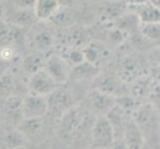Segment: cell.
<instances>
[{
    "mask_svg": "<svg viewBox=\"0 0 160 149\" xmlns=\"http://www.w3.org/2000/svg\"><path fill=\"white\" fill-rule=\"evenodd\" d=\"M95 117L85 107L76 104L58 118L57 134L62 141L70 142L76 139L86 128L89 117Z\"/></svg>",
    "mask_w": 160,
    "mask_h": 149,
    "instance_id": "obj_1",
    "label": "cell"
},
{
    "mask_svg": "<svg viewBox=\"0 0 160 149\" xmlns=\"http://www.w3.org/2000/svg\"><path fill=\"white\" fill-rule=\"evenodd\" d=\"M139 126L146 142L155 140L160 136V109L152 102H143L132 114Z\"/></svg>",
    "mask_w": 160,
    "mask_h": 149,
    "instance_id": "obj_2",
    "label": "cell"
},
{
    "mask_svg": "<svg viewBox=\"0 0 160 149\" xmlns=\"http://www.w3.org/2000/svg\"><path fill=\"white\" fill-rule=\"evenodd\" d=\"M92 147L110 149L115 142V134L112 123L106 115L98 117L91 128Z\"/></svg>",
    "mask_w": 160,
    "mask_h": 149,
    "instance_id": "obj_3",
    "label": "cell"
},
{
    "mask_svg": "<svg viewBox=\"0 0 160 149\" xmlns=\"http://www.w3.org/2000/svg\"><path fill=\"white\" fill-rule=\"evenodd\" d=\"M85 102V107L92 115L98 117H102V115H107L110 109L117 106L118 98L97 89H92L88 92Z\"/></svg>",
    "mask_w": 160,
    "mask_h": 149,
    "instance_id": "obj_4",
    "label": "cell"
},
{
    "mask_svg": "<svg viewBox=\"0 0 160 149\" xmlns=\"http://www.w3.org/2000/svg\"><path fill=\"white\" fill-rule=\"evenodd\" d=\"M23 118H44L49 113V103L46 97L27 92L23 97Z\"/></svg>",
    "mask_w": 160,
    "mask_h": 149,
    "instance_id": "obj_5",
    "label": "cell"
},
{
    "mask_svg": "<svg viewBox=\"0 0 160 149\" xmlns=\"http://www.w3.org/2000/svg\"><path fill=\"white\" fill-rule=\"evenodd\" d=\"M27 87H28L29 92L47 97L58 89L59 85L47 73V71L43 69L35 73L34 75L30 76L28 82H27Z\"/></svg>",
    "mask_w": 160,
    "mask_h": 149,
    "instance_id": "obj_6",
    "label": "cell"
},
{
    "mask_svg": "<svg viewBox=\"0 0 160 149\" xmlns=\"http://www.w3.org/2000/svg\"><path fill=\"white\" fill-rule=\"evenodd\" d=\"M95 80L96 87H93V89L112 95L117 98L129 93L128 90L124 86L128 84L121 81L117 76V74H102L101 72L100 75Z\"/></svg>",
    "mask_w": 160,
    "mask_h": 149,
    "instance_id": "obj_7",
    "label": "cell"
},
{
    "mask_svg": "<svg viewBox=\"0 0 160 149\" xmlns=\"http://www.w3.org/2000/svg\"><path fill=\"white\" fill-rule=\"evenodd\" d=\"M70 67L71 66L59 54H52L49 57H47L44 69L57 82L59 86H62L70 80Z\"/></svg>",
    "mask_w": 160,
    "mask_h": 149,
    "instance_id": "obj_8",
    "label": "cell"
},
{
    "mask_svg": "<svg viewBox=\"0 0 160 149\" xmlns=\"http://www.w3.org/2000/svg\"><path fill=\"white\" fill-rule=\"evenodd\" d=\"M47 101L49 103V112L56 114L57 118L62 117L67 110L76 106L74 97L71 92L63 87H58L50 96H48Z\"/></svg>",
    "mask_w": 160,
    "mask_h": 149,
    "instance_id": "obj_9",
    "label": "cell"
},
{
    "mask_svg": "<svg viewBox=\"0 0 160 149\" xmlns=\"http://www.w3.org/2000/svg\"><path fill=\"white\" fill-rule=\"evenodd\" d=\"M115 74L125 84H132L139 77L145 75L141 70L138 61L131 57H126L119 61Z\"/></svg>",
    "mask_w": 160,
    "mask_h": 149,
    "instance_id": "obj_10",
    "label": "cell"
},
{
    "mask_svg": "<svg viewBox=\"0 0 160 149\" xmlns=\"http://www.w3.org/2000/svg\"><path fill=\"white\" fill-rule=\"evenodd\" d=\"M122 140L128 149H144L145 137L132 117L126 122Z\"/></svg>",
    "mask_w": 160,
    "mask_h": 149,
    "instance_id": "obj_11",
    "label": "cell"
},
{
    "mask_svg": "<svg viewBox=\"0 0 160 149\" xmlns=\"http://www.w3.org/2000/svg\"><path fill=\"white\" fill-rule=\"evenodd\" d=\"M85 61L95 66L100 67L101 64L106 61L110 55L109 49L103 43L98 41H91L85 49H82Z\"/></svg>",
    "mask_w": 160,
    "mask_h": 149,
    "instance_id": "obj_12",
    "label": "cell"
},
{
    "mask_svg": "<svg viewBox=\"0 0 160 149\" xmlns=\"http://www.w3.org/2000/svg\"><path fill=\"white\" fill-rule=\"evenodd\" d=\"M90 34L85 29L81 27H70V30L65 34L64 46L76 48V49H85L91 43Z\"/></svg>",
    "mask_w": 160,
    "mask_h": 149,
    "instance_id": "obj_13",
    "label": "cell"
},
{
    "mask_svg": "<svg viewBox=\"0 0 160 149\" xmlns=\"http://www.w3.org/2000/svg\"><path fill=\"white\" fill-rule=\"evenodd\" d=\"M27 142H28L27 137L17 127L9 128L5 130L1 135L0 149H15L26 146Z\"/></svg>",
    "mask_w": 160,
    "mask_h": 149,
    "instance_id": "obj_14",
    "label": "cell"
},
{
    "mask_svg": "<svg viewBox=\"0 0 160 149\" xmlns=\"http://www.w3.org/2000/svg\"><path fill=\"white\" fill-rule=\"evenodd\" d=\"M128 8L133 9V14L137 16L140 24L160 23V10L149 3L138 5V6H128Z\"/></svg>",
    "mask_w": 160,
    "mask_h": 149,
    "instance_id": "obj_15",
    "label": "cell"
},
{
    "mask_svg": "<svg viewBox=\"0 0 160 149\" xmlns=\"http://www.w3.org/2000/svg\"><path fill=\"white\" fill-rule=\"evenodd\" d=\"M128 4L124 5L119 2H109L103 4L100 8V20L102 23H112V22L122 17L125 12Z\"/></svg>",
    "mask_w": 160,
    "mask_h": 149,
    "instance_id": "obj_16",
    "label": "cell"
},
{
    "mask_svg": "<svg viewBox=\"0 0 160 149\" xmlns=\"http://www.w3.org/2000/svg\"><path fill=\"white\" fill-rule=\"evenodd\" d=\"M100 73H101L100 67L85 61L84 63L71 68L70 79H74L76 81L96 79L100 75Z\"/></svg>",
    "mask_w": 160,
    "mask_h": 149,
    "instance_id": "obj_17",
    "label": "cell"
},
{
    "mask_svg": "<svg viewBox=\"0 0 160 149\" xmlns=\"http://www.w3.org/2000/svg\"><path fill=\"white\" fill-rule=\"evenodd\" d=\"M153 82V77H150L148 75H143L139 77L138 79H136L131 84L129 93L131 96H133L137 99H148L151 90V86Z\"/></svg>",
    "mask_w": 160,
    "mask_h": 149,
    "instance_id": "obj_18",
    "label": "cell"
},
{
    "mask_svg": "<svg viewBox=\"0 0 160 149\" xmlns=\"http://www.w3.org/2000/svg\"><path fill=\"white\" fill-rule=\"evenodd\" d=\"M60 8L59 0H36L34 13L37 20H50Z\"/></svg>",
    "mask_w": 160,
    "mask_h": 149,
    "instance_id": "obj_19",
    "label": "cell"
},
{
    "mask_svg": "<svg viewBox=\"0 0 160 149\" xmlns=\"http://www.w3.org/2000/svg\"><path fill=\"white\" fill-rule=\"evenodd\" d=\"M22 106H23V97L18 95L10 97L4 99V112L8 118L16 120L18 123L23 119V112H22Z\"/></svg>",
    "mask_w": 160,
    "mask_h": 149,
    "instance_id": "obj_20",
    "label": "cell"
},
{
    "mask_svg": "<svg viewBox=\"0 0 160 149\" xmlns=\"http://www.w3.org/2000/svg\"><path fill=\"white\" fill-rule=\"evenodd\" d=\"M47 57L42 52L30 54L22 61V69L25 73L32 76L45 68Z\"/></svg>",
    "mask_w": 160,
    "mask_h": 149,
    "instance_id": "obj_21",
    "label": "cell"
},
{
    "mask_svg": "<svg viewBox=\"0 0 160 149\" xmlns=\"http://www.w3.org/2000/svg\"><path fill=\"white\" fill-rule=\"evenodd\" d=\"M23 30V28H20V27L12 24L3 25L0 27V41L5 44L23 43L25 38Z\"/></svg>",
    "mask_w": 160,
    "mask_h": 149,
    "instance_id": "obj_22",
    "label": "cell"
},
{
    "mask_svg": "<svg viewBox=\"0 0 160 149\" xmlns=\"http://www.w3.org/2000/svg\"><path fill=\"white\" fill-rule=\"evenodd\" d=\"M27 139L39 134L43 127V118H23L16 126Z\"/></svg>",
    "mask_w": 160,
    "mask_h": 149,
    "instance_id": "obj_23",
    "label": "cell"
},
{
    "mask_svg": "<svg viewBox=\"0 0 160 149\" xmlns=\"http://www.w3.org/2000/svg\"><path fill=\"white\" fill-rule=\"evenodd\" d=\"M36 16L34 13V9H18L10 18V24L18 26L20 28H26L31 26L36 20Z\"/></svg>",
    "mask_w": 160,
    "mask_h": 149,
    "instance_id": "obj_24",
    "label": "cell"
},
{
    "mask_svg": "<svg viewBox=\"0 0 160 149\" xmlns=\"http://www.w3.org/2000/svg\"><path fill=\"white\" fill-rule=\"evenodd\" d=\"M55 44V38L50 31L47 29H42L35 33L33 37V45L39 52H45L51 49Z\"/></svg>",
    "mask_w": 160,
    "mask_h": 149,
    "instance_id": "obj_25",
    "label": "cell"
},
{
    "mask_svg": "<svg viewBox=\"0 0 160 149\" xmlns=\"http://www.w3.org/2000/svg\"><path fill=\"white\" fill-rule=\"evenodd\" d=\"M50 20L56 26L63 27V28H70L74 25L75 14L69 8L60 6L57 12L52 16Z\"/></svg>",
    "mask_w": 160,
    "mask_h": 149,
    "instance_id": "obj_26",
    "label": "cell"
},
{
    "mask_svg": "<svg viewBox=\"0 0 160 149\" xmlns=\"http://www.w3.org/2000/svg\"><path fill=\"white\" fill-rule=\"evenodd\" d=\"M59 55L71 66V68L85 62L84 52L81 49L63 46L62 50H61V53Z\"/></svg>",
    "mask_w": 160,
    "mask_h": 149,
    "instance_id": "obj_27",
    "label": "cell"
},
{
    "mask_svg": "<svg viewBox=\"0 0 160 149\" xmlns=\"http://www.w3.org/2000/svg\"><path fill=\"white\" fill-rule=\"evenodd\" d=\"M15 95L17 93L14 77L7 72L0 77V98L6 99Z\"/></svg>",
    "mask_w": 160,
    "mask_h": 149,
    "instance_id": "obj_28",
    "label": "cell"
},
{
    "mask_svg": "<svg viewBox=\"0 0 160 149\" xmlns=\"http://www.w3.org/2000/svg\"><path fill=\"white\" fill-rule=\"evenodd\" d=\"M140 32L145 38L152 41L160 40V23L140 24Z\"/></svg>",
    "mask_w": 160,
    "mask_h": 149,
    "instance_id": "obj_29",
    "label": "cell"
},
{
    "mask_svg": "<svg viewBox=\"0 0 160 149\" xmlns=\"http://www.w3.org/2000/svg\"><path fill=\"white\" fill-rule=\"evenodd\" d=\"M36 0H16V5L19 9H30L34 8Z\"/></svg>",
    "mask_w": 160,
    "mask_h": 149,
    "instance_id": "obj_30",
    "label": "cell"
},
{
    "mask_svg": "<svg viewBox=\"0 0 160 149\" xmlns=\"http://www.w3.org/2000/svg\"><path fill=\"white\" fill-rule=\"evenodd\" d=\"M13 55H14L13 51L8 47H5L0 51V58L3 59L4 61H6V62H9V61L12 59Z\"/></svg>",
    "mask_w": 160,
    "mask_h": 149,
    "instance_id": "obj_31",
    "label": "cell"
},
{
    "mask_svg": "<svg viewBox=\"0 0 160 149\" xmlns=\"http://www.w3.org/2000/svg\"><path fill=\"white\" fill-rule=\"evenodd\" d=\"M9 70V62H6L3 59L0 58V77L7 73Z\"/></svg>",
    "mask_w": 160,
    "mask_h": 149,
    "instance_id": "obj_32",
    "label": "cell"
},
{
    "mask_svg": "<svg viewBox=\"0 0 160 149\" xmlns=\"http://www.w3.org/2000/svg\"><path fill=\"white\" fill-rule=\"evenodd\" d=\"M149 0H125L128 6H138V5H142L148 3Z\"/></svg>",
    "mask_w": 160,
    "mask_h": 149,
    "instance_id": "obj_33",
    "label": "cell"
},
{
    "mask_svg": "<svg viewBox=\"0 0 160 149\" xmlns=\"http://www.w3.org/2000/svg\"><path fill=\"white\" fill-rule=\"evenodd\" d=\"M110 149H128V147L125 146V143L122 139L120 140H115L114 144Z\"/></svg>",
    "mask_w": 160,
    "mask_h": 149,
    "instance_id": "obj_34",
    "label": "cell"
},
{
    "mask_svg": "<svg viewBox=\"0 0 160 149\" xmlns=\"http://www.w3.org/2000/svg\"><path fill=\"white\" fill-rule=\"evenodd\" d=\"M148 3L151 4L152 6H154L155 8L159 9L160 10V0H149Z\"/></svg>",
    "mask_w": 160,
    "mask_h": 149,
    "instance_id": "obj_35",
    "label": "cell"
},
{
    "mask_svg": "<svg viewBox=\"0 0 160 149\" xmlns=\"http://www.w3.org/2000/svg\"><path fill=\"white\" fill-rule=\"evenodd\" d=\"M3 14H4V7H3L2 3H0V19L2 18Z\"/></svg>",
    "mask_w": 160,
    "mask_h": 149,
    "instance_id": "obj_36",
    "label": "cell"
},
{
    "mask_svg": "<svg viewBox=\"0 0 160 149\" xmlns=\"http://www.w3.org/2000/svg\"><path fill=\"white\" fill-rule=\"evenodd\" d=\"M15 149H27L26 146H22V147H18V148H15Z\"/></svg>",
    "mask_w": 160,
    "mask_h": 149,
    "instance_id": "obj_37",
    "label": "cell"
},
{
    "mask_svg": "<svg viewBox=\"0 0 160 149\" xmlns=\"http://www.w3.org/2000/svg\"><path fill=\"white\" fill-rule=\"evenodd\" d=\"M88 149H102V148H97V147H90V148H88Z\"/></svg>",
    "mask_w": 160,
    "mask_h": 149,
    "instance_id": "obj_38",
    "label": "cell"
}]
</instances>
